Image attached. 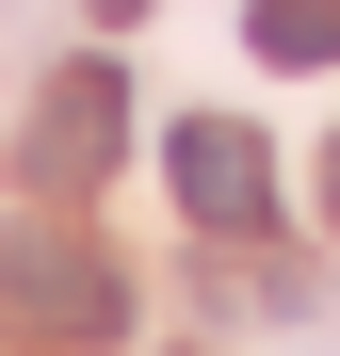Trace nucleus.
I'll use <instances>...</instances> for the list:
<instances>
[{
  "mask_svg": "<svg viewBox=\"0 0 340 356\" xmlns=\"http://www.w3.org/2000/svg\"><path fill=\"white\" fill-rule=\"evenodd\" d=\"M113 324H130V275L81 227H17L0 243V340H113Z\"/></svg>",
  "mask_w": 340,
  "mask_h": 356,
  "instance_id": "nucleus-1",
  "label": "nucleus"
},
{
  "mask_svg": "<svg viewBox=\"0 0 340 356\" xmlns=\"http://www.w3.org/2000/svg\"><path fill=\"white\" fill-rule=\"evenodd\" d=\"M113 146H130V81H113V65H65V81L33 97V130H17V178L65 211V195L113 178Z\"/></svg>",
  "mask_w": 340,
  "mask_h": 356,
  "instance_id": "nucleus-2",
  "label": "nucleus"
},
{
  "mask_svg": "<svg viewBox=\"0 0 340 356\" xmlns=\"http://www.w3.org/2000/svg\"><path fill=\"white\" fill-rule=\"evenodd\" d=\"M162 162H179V211L211 227V243H259V227H275V162H259L243 113H179V146H162Z\"/></svg>",
  "mask_w": 340,
  "mask_h": 356,
  "instance_id": "nucleus-3",
  "label": "nucleus"
},
{
  "mask_svg": "<svg viewBox=\"0 0 340 356\" xmlns=\"http://www.w3.org/2000/svg\"><path fill=\"white\" fill-rule=\"evenodd\" d=\"M243 49L259 65H340V0H243Z\"/></svg>",
  "mask_w": 340,
  "mask_h": 356,
  "instance_id": "nucleus-4",
  "label": "nucleus"
},
{
  "mask_svg": "<svg viewBox=\"0 0 340 356\" xmlns=\"http://www.w3.org/2000/svg\"><path fill=\"white\" fill-rule=\"evenodd\" d=\"M324 227H340V146H324Z\"/></svg>",
  "mask_w": 340,
  "mask_h": 356,
  "instance_id": "nucleus-5",
  "label": "nucleus"
},
{
  "mask_svg": "<svg viewBox=\"0 0 340 356\" xmlns=\"http://www.w3.org/2000/svg\"><path fill=\"white\" fill-rule=\"evenodd\" d=\"M97 17H146V0H97Z\"/></svg>",
  "mask_w": 340,
  "mask_h": 356,
  "instance_id": "nucleus-6",
  "label": "nucleus"
}]
</instances>
